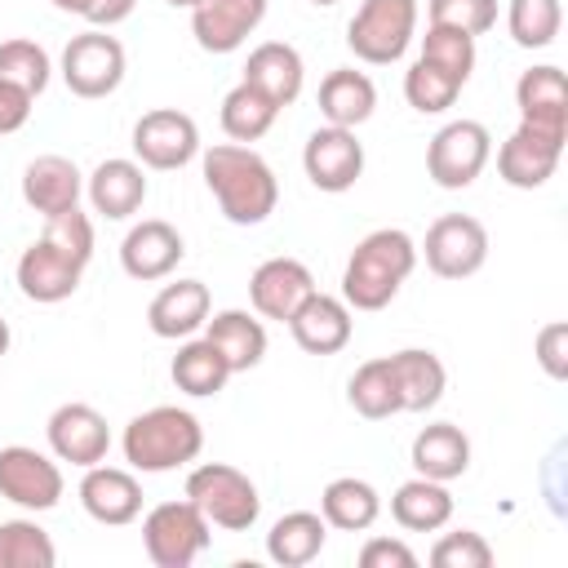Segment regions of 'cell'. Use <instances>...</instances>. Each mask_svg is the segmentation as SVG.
Segmentation results:
<instances>
[{
    "label": "cell",
    "instance_id": "6da1fadb",
    "mask_svg": "<svg viewBox=\"0 0 568 568\" xmlns=\"http://www.w3.org/2000/svg\"><path fill=\"white\" fill-rule=\"evenodd\" d=\"M89 262H93V222L75 204L67 213L44 217V235L22 248L13 275H18L22 297H31L40 306H53V302H67L80 288Z\"/></svg>",
    "mask_w": 568,
    "mask_h": 568
},
{
    "label": "cell",
    "instance_id": "7a4b0ae2",
    "mask_svg": "<svg viewBox=\"0 0 568 568\" xmlns=\"http://www.w3.org/2000/svg\"><path fill=\"white\" fill-rule=\"evenodd\" d=\"M204 186L213 191L217 209L226 222L235 226H257L275 213L280 204V182L271 173V164L244 146V142H217L204 151Z\"/></svg>",
    "mask_w": 568,
    "mask_h": 568
},
{
    "label": "cell",
    "instance_id": "3957f363",
    "mask_svg": "<svg viewBox=\"0 0 568 568\" xmlns=\"http://www.w3.org/2000/svg\"><path fill=\"white\" fill-rule=\"evenodd\" d=\"M417 266V244L408 231L399 226H377L368 231L342 271V302L351 311H382L395 302V293L404 288V280Z\"/></svg>",
    "mask_w": 568,
    "mask_h": 568
},
{
    "label": "cell",
    "instance_id": "277c9868",
    "mask_svg": "<svg viewBox=\"0 0 568 568\" xmlns=\"http://www.w3.org/2000/svg\"><path fill=\"white\" fill-rule=\"evenodd\" d=\"M120 448H124V462L142 475H164V470H178L186 462L200 457L204 448V426L195 413L178 408V404H155L146 413H138L124 435H120Z\"/></svg>",
    "mask_w": 568,
    "mask_h": 568
},
{
    "label": "cell",
    "instance_id": "5b68a950",
    "mask_svg": "<svg viewBox=\"0 0 568 568\" xmlns=\"http://www.w3.org/2000/svg\"><path fill=\"white\" fill-rule=\"evenodd\" d=\"M186 497L200 506V515L213 528H226V532H248L262 515L257 484L226 462H200L186 475Z\"/></svg>",
    "mask_w": 568,
    "mask_h": 568
},
{
    "label": "cell",
    "instance_id": "8992f818",
    "mask_svg": "<svg viewBox=\"0 0 568 568\" xmlns=\"http://www.w3.org/2000/svg\"><path fill=\"white\" fill-rule=\"evenodd\" d=\"M417 31V0H359L355 18L346 22V49L359 62L390 67L408 53Z\"/></svg>",
    "mask_w": 568,
    "mask_h": 568
},
{
    "label": "cell",
    "instance_id": "52a82bcc",
    "mask_svg": "<svg viewBox=\"0 0 568 568\" xmlns=\"http://www.w3.org/2000/svg\"><path fill=\"white\" fill-rule=\"evenodd\" d=\"M213 524L200 515V506L191 497L182 501H160L146 510L142 519V546H146V559L155 568H191L204 550H209V532Z\"/></svg>",
    "mask_w": 568,
    "mask_h": 568
},
{
    "label": "cell",
    "instance_id": "ba28073f",
    "mask_svg": "<svg viewBox=\"0 0 568 568\" xmlns=\"http://www.w3.org/2000/svg\"><path fill=\"white\" fill-rule=\"evenodd\" d=\"M493 155V133L479 120H453L444 124L426 146V173L444 191H466Z\"/></svg>",
    "mask_w": 568,
    "mask_h": 568
},
{
    "label": "cell",
    "instance_id": "9c48e42d",
    "mask_svg": "<svg viewBox=\"0 0 568 568\" xmlns=\"http://www.w3.org/2000/svg\"><path fill=\"white\" fill-rule=\"evenodd\" d=\"M62 80L75 98H106L124 80V44L102 27L71 36L62 49Z\"/></svg>",
    "mask_w": 568,
    "mask_h": 568
},
{
    "label": "cell",
    "instance_id": "30bf717a",
    "mask_svg": "<svg viewBox=\"0 0 568 568\" xmlns=\"http://www.w3.org/2000/svg\"><path fill=\"white\" fill-rule=\"evenodd\" d=\"M422 253L439 280H466L488 262V231L470 213H444L430 222Z\"/></svg>",
    "mask_w": 568,
    "mask_h": 568
},
{
    "label": "cell",
    "instance_id": "8fae6325",
    "mask_svg": "<svg viewBox=\"0 0 568 568\" xmlns=\"http://www.w3.org/2000/svg\"><path fill=\"white\" fill-rule=\"evenodd\" d=\"M133 155L142 169H182L200 155V129L178 106H155L133 124Z\"/></svg>",
    "mask_w": 568,
    "mask_h": 568
},
{
    "label": "cell",
    "instance_id": "7c38bea8",
    "mask_svg": "<svg viewBox=\"0 0 568 568\" xmlns=\"http://www.w3.org/2000/svg\"><path fill=\"white\" fill-rule=\"evenodd\" d=\"M564 142L568 133H550V129H537V124H524L497 146V173L506 186L515 191H537L555 178L559 169V155H564Z\"/></svg>",
    "mask_w": 568,
    "mask_h": 568
},
{
    "label": "cell",
    "instance_id": "4fadbf2b",
    "mask_svg": "<svg viewBox=\"0 0 568 568\" xmlns=\"http://www.w3.org/2000/svg\"><path fill=\"white\" fill-rule=\"evenodd\" d=\"M0 497L22 510H53L62 501V470L53 457L27 444L0 448Z\"/></svg>",
    "mask_w": 568,
    "mask_h": 568
},
{
    "label": "cell",
    "instance_id": "5bb4252c",
    "mask_svg": "<svg viewBox=\"0 0 568 568\" xmlns=\"http://www.w3.org/2000/svg\"><path fill=\"white\" fill-rule=\"evenodd\" d=\"M302 169L311 178L315 191H328V195H342L359 182L364 173V142L355 138V129H337V124H324L306 138L302 146Z\"/></svg>",
    "mask_w": 568,
    "mask_h": 568
},
{
    "label": "cell",
    "instance_id": "9a60e30c",
    "mask_svg": "<svg viewBox=\"0 0 568 568\" xmlns=\"http://www.w3.org/2000/svg\"><path fill=\"white\" fill-rule=\"evenodd\" d=\"M49 448L58 462H71L80 470L106 462V448H111V426L106 417L93 408V404H58L49 413Z\"/></svg>",
    "mask_w": 568,
    "mask_h": 568
},
{
    "label": "cell",
    "instance_id": "2e32d148",
    "mask_svg": "<svg viewBox=\"0 0 568 568\" xmlns=\"http://www.w3.org/2000/svg\"><path fill=\"white\" fill-rule=\"evenodd\" d=\"M315 293V275L306 262L297 257H266L253 275H248V302L262 320H280L288 324V315Z\"/></svg>",
    "mask_w": 568,
    "mask_h": 568
},
{
    "label": "cell",
    "instance_id": "e0dca14e",
    "mask_svg": "<svg viewBox=\"0 0 568 568\" xmlns=\"http://www.w3.org/2000/svg\"><path fill=\"white\" fill-rule=\"evenodd\" d=\"M186 257V244L178 235V226H169L164 217H146L138 226H129V235L120 240V266L129 280H164L178 271V262Z\"/></svg>",
    "mask_w": 568,
    "mask_h": 568
},
{
    "label": "cell",
    "instance_id": "ac0fdd59",
    "mask_svg": "<svg viewBox=\"0 0 568 568\" xmlns=\"http://www.w3.org/2000/svg\"><path fill=\"white\" fill-rule=\"evenodd\" d=\"M266 18V0H200L191 9V36L204 53H235Z\"/></svg>",
    "mask_w": 568,
    "mask_h": 568
},
{
    "label": "cell",
    "instance_id": "d6986e66",
    "mask_svg": "<svg viewBox=\"0 0 568 568\" xmlns=\"http://www.w3.org/2000/svg\"><path fill=\"white\" fill-rule=\"evenodd\" d=\"M80 506H84L89 519H98L106 528H124L142 515V484L133 479V470L98 462L80 479Z\"/></svg>",
    "mask_w": 568,
    "mask_h": 568
},
{
    "label": "cell",
    "instance_id": "ffe728a7",
    "mask_svg": "<svg viewBox=\"0 0 568 568\" xmlns=\"http://www.w3.org/2000/svg\"><path fill=\"white\" fill-rule=\"evenodd\" d=\"M288 333H293V342H297L306 355H337V351L351 342V333H355L351 306H346L342 297L315 288V293L288 315Z\"/></svg>",
    "mask_w": 568,
    "mask_h": 568
},
{
    "label": "cell",
    "instance_id": "44dd1931",
    "mask_svg": "<svg viewBox=\"0 0 568 568\" xmlns=\"http://www.w3.org/2000/svg\"><path fill=\"white\" fill-rule=\"evenodd\" d=\"M84 191H89L93 213H102L106 222H124V217H133V213L142 209V200H146V173H142L138 160L111 155V160H102V164L89 173Z\"/></svg>",
    "mask_w": 568,
    "mask_h": 568
},
{
    "label": "cell",
    "instance_id": "7402d4cb",
    "mask_svg": "<svg viewBox=\"0 0 568 568\" xmlns=\"http://www.w3.org/2000/svg\"><path fill=\"white\" fill-rule=\"evenodd\" d=\"M209 311H213L209 284H204V280H178V284H164V288L151 297L146 324H151L155 337L178 342V337H191L195 328H204Z\"/></svg>",
    "mask_w": 568,
    "mask_h": 568
},
{
    "label": "cell",
    "instance_id": "603a6c76",
    "mask_svg": "<svg viewBox=\"0 0 568 568\" xmlns=\"http://www.w3.org/2000/svg\"><path fill=\"white\" fill-rule=\"evenodd\" d=\"M80 191H84V173L67 155H36L22 169V200L40 217H53V213L75 209L80 204Z\"/></svg>",
    "mask_w": 568,
    "mask_h": 568
},
{
    "label": "cell",
    "instance_id": "cb8c5ba5",
    "mask_svg": "<svg viewBox=\"0 0 568 568\" xmlns=\"http://www.w3.org/2000/svg\"><path fill=\"white\" fill-rule=\"evenodd\" d=\"M390 359V377H395V390H399V413H426L444 399V386H448V368L435 351H422V346H404Z\"/></svg>",
    "mask_w": 568,
    "mask_h": 568
},
{
    "label": "cell",
    "instance_id": "d4e9b609",
    "mask_svg": "<svg viewBox=\"0 0 568 568\" xmlns=\"http://www.w3.org/2000/svg\"><path fill=\"white\" fill-rule=\"evenodd\" d=\"M515 106L524 124L568 133V80L559 67H528L515 80Z\"/></svg>",
    "mask_w": 568,
    "mask_h": 568
},
{
    "label": "cell",
    "instance_id": "484cf974",
    "mask_svg": "<svg viewBox=\"0 0 568 568\" xmlns=\"http://www.w3.org/2000/svg\"><path fill=\"white\" fill-rule=\"evenodd\" d=\"M244 80H248L253 89H262L275 106H288V102H297V93H302V84H306V62H302V53H297L293 44L266 40V44H257V49L248 53Z\"/></svg>",
    "mask_w": 568,
    "mask_h": 568
},
{
    "label": "cell",
    "instance_id": "4316f807",
    "mask_svg": "<svg viewBox=\"0 0 568 568\" xmlns=\"http://www.w3.org/2000/svg\"><path fill=\"white\" fill-rule=\"evenodd\" d=\"M408 457H413L417 475L448 484V479H462L470 470V439L453 422H430V426H422L413 435V453Z\"/></svg>",
    "mask_w": 568,
    "mask_h": 568
},
{
    "label": "cell",
    "instance_id": "83f0119b",
    "mask_svg": "<svg viewBox=\"0 0 568 568\" xmlns=\"http://www.w3.org/2000/svg\"><path fill=\"white\" fill-rule=\"evenodd\" d=\"M204 337L222 351V359L231 364V373H248L262 364L266 355V324L248 311H217L204 320Z\"/></svg>",
    "mask_w": 568,
    "mask_h": 568
},
{
    "label": "cell",
    "instance_id": "f1b7e54d",
    "mask_svg": "<svg viewBox=\"0 0 568 568\" xmlns=\"http://www.w3.org/2000/svg\"><path fill=\"white\" fill-rule=\"evenodd\" d=\"M377 106V84L355 71V67H337L320 80V115L337 129H359Z\"/></svg>",
    "mask_w": 568,
    "mask_h": 568
},
{
    "label": "cell",
    "instance_id": "f546056e",
    "mask_svg": "<svg viewBox=\"0 0 568 568\" xmlns=\"http://www.w3.org/2000/svg\"><path fill=\"white\" fill-rule=\"evenodd\" d=\"M390 515L399 528L408 532H439L448 519H453V493L448 484L439 479H426V475H413L395 488L390 497Z\"/></svg>",
    "mask_w": 568,
    "mask_h": 568
},
{
    "label": "cell",
    "instance_id": "4dcf8cb0",
    "mask_svg": "<svg viewBox=\"0 0 568 568\" xmlns=\"http://www.w3.org/2000/svg\"><path fill=\"white\" fill-rule=\"evenodd\" d=\"M169 377H173V386L182 395L209 399L231 382V364L222 359V351L209 337H182V346H178V355L169 364Z\"/></svg>",
    "mask_w": 568,
    "mask_h": 568
},
{
    "label": "cell",
    "instance_id": "1f68e13d",
    "mask_svg": "<svg viewBox=\"0 0 568 568\" xmlns=\"http://www.w3.org/2000/svg\"><path fill=\"white\" fill-rule=\"evenodd\" d=\"M324 541H328L324 515H315V510H288V515H280V519L271 524V532H266V555H271L280 568H306L311 559H320Z\"/></svg>",
    "mask_w": 568,
    "mask_h": 568
},
{
    "label": "cell",
    "instance_id": "d6a6232c",
    "mask_svg": "<svg viewBox=\"0 0 568 568\" xmlns=\"http://www.w3.org/2000/svg\"><path fill=\"white\" fill-rule=\"evenodd\" d=\"M320 515H324V524L337 528V532H364V528L377 524L382 497H377V488H373L368 479L342 475V479H333V484L320 493Z\"/></svg>",
    "mask_w": 568,
    "mask_h": 568
},
{
    "label": "cell",
    "instance_id": "836d02e7",
    "mask_svg": "<svg viewBox=\"0 0 568 568\" xmlns=\"http://www.w3.org/2000/svg\"><path fill=\"white\" fill-rule=\"evenodd\" d=\"M275 115H280V106L262 93V89H253L248 80H240L226 98H222V133L231 138V142H257V138H266L271 133V124H275Z\"/></svg>",
    "mask_w": 568,
    "mask_h": 568
},
{
    "label": "cell",
    "instance_id": "e575fe53",
    "mask_svg": "<svg viewBox=\"0 0 568 568\" xmlns=\"http://www.w3.org/2000/svg\"><path fill=\"white\" fill-rule=\"evenodd\" d=\"M346 399L359 417L368 422H382V417H395L399 413V390H395V377H390V359L377 355V359H364L351 382H346Z\"/></svg>",
    "mask_w": 568,
    "mask_h": 568
},
{
    "label": "cell",
    "instance_id": "d590c367",
    "mask_svg": "<svg viewBox=\"0 0 568 568\" xmlns=\"http://www.w3.org/2000/svg\"><path fill=\"white\" fill-rule=\"evenodd\" d=\"M462 89H466L462 75H453V71H444V67H435V62H426V58H417V62L404 71V98H408V106L422 111V115L448 111Z\"/></svg>",
    "mask_w": 568,
    "mask_h": 568
},
{
    "label": "cell",
    "instance_id": "8d00e7d4",
    "mask_svg": "<svg viewBox=\"0 0 568 568\" xmlns=\"http://www.w3.org/2000/svg\"><path fill=\"white\" fill-rule=\"evenodd\" d=\"M58 546L36 519H4L0 524V568H53Z\"/></svg>",
    "mask_w": 568,
    "mask_h": 568
},
{
    "label": "cell",
    "instance_id": "74e56055",
    "mask_svg": "<svg viewBox=\"0 0 568 568\" xmlns=\"http://www.w3.org/2000/svg\"><path fill=\"white\" fill-rule=\"evenodd\" d=\"M506 27L519 49H546V44H555V36L564 27V9H559V0H510Z\"/></svg>",
    "mask_w": 568,
    "mask_h": 568
},
{
    "label": "cell",
    "instance_id": "f35d334b",
    "mask_svg": "<svg viewBox=\"0 0 568 568\" xmlns=\"http://www.w3.org/2000/svg\"><path fill=\"white\" fill-rule=\"evenodd\" d=\"M49 75H53V62H49V53L36 40L18 36V40L0 44V80H9L18 89H27L31 98H40L49 89Z\"/></svg>",
    "mask_w": 568,
    "mask_h": 568
},
{
    "label": "cell",
    "instance_id": "ab89813d",
    "mask_svg": "<svg viewBox=\"0 0 568 568\" xmlns=\"http://www.w3.org/2000/svg\"><path fill=\"white\" fill-rule=\"evenodd\" d=\"M422 58L435 62V67H444V71H453V75H462V80H470V71H475V36H466V31H457V27H435V22H426Z\"/></svg>",
    "mask_w": 568,
    "mask_h": 568
},
{
    "label": "cell",
    "instance_id": "60d3db41",
    "mask_svg": "<svg viewBox=\"0 0 568 568\" xmlns=\"http://www.w3.org/2000/svg\"><path fill=\"white\" fill-rule=\"evenodd\" d=\"M426 18L435 27H457L466 36H484L497 27V0H430Z\"/></svg>",
    "mask_w": 568,
    "mask_h": 568
},
{
    "label": "cell",
    "instance_id": "b9f144b4",
    "mask_svg": "<svg viewBox=\"0 0 568 568\" xmlns=\"http://www.w3.org/2000/svg\"><path fill=\"white\" fill-rule=\"evenodd\" d=\"M430 564L435 568H488L493 564V546L475 528H457V532H444L430 546Z\"/></svg>",
    "mask_w": 568,
    "mask_h": 568
},
{
    "label": "cell",
    "instance_id": "7bdbcfd3",
    "mask_svg": "<svg viewBox=\"0 0 568 568\" xmlns=\"http://www.w3.org/2000/svg\"><path fill=\"white\" fill-rule=\"evenodd\" d=\"M537 364H541L546 377H555V382L568 377V324H564V320H550V324L537 333Z\"/></svg>",
    "mask_w": 568,
    "mask_h": 568
},
{
    "label": "cell",
    "instance_id": "ee69618b",
    "mask_svg": "<svg viewBox=\"0 0 568 568\" xmlns=\"http://www.w3.org/2000/svg\"><path fill=\"white\" fill-rule=\"evenodd\" d=\"M417 555L399 537H368L359 550V568H413Z\"/></svg>",
    "mask_w": 568,
    "mask_h": 568
},
{
    "label": "cell",
    "instance_id": "f6af8a7d",
    "mask_svg": "<svg viewBox=\"0 0 568 568\" xmlns=\"http://www.w3.org/2000/svg\"><path fill=\"white\" fill-rule=\"evenodd\" d=\"M31 102H36V98H31L27 89L0 80V138H4V133H18V129L31 120Z\"/></svg>",
    "mask_w": 568,
    "mask_h": 568
},
{
    "label": "cell",
    "instance_id": "bcb514c9",
    "mask_svg": "<svg viewBox=\"0 0 568 568\" xmlns=\"http://www.w3.org/2000/svg\"><path fill=\"white\" fill-rule=\"evenodd\" d=\"M133 4L138 0H93V9H89V27H102V31H111L115 22H124L129 13H133Z\"/></svg>",
    "mask_w": 568,
    "mask_h": 568
},
{
    "label": "cell",
    "instance_id": "7dc6e473",
    "mask_svg": "<svg viewBox=\"0 0 568 568\" xmlns=\"http://www.w3.org/2000/svg\"><path fill=\"white\" fill-rule=\"evenodd\" d=\"M53 9H62V13H75V18H89L93 0H53Z\"/></svg>",
    "mask_w": 568,
    "mask_h": 568
},
{
    "label": "cell",
    "instance_id": "c3c4849f",
    "mask_svg": "<svg viewBox=\"0 0 568 568\" xmlns=\"http://www.w3.org/2000/svg\"><path fill=\"white\" fill-rule=\"evenodd\" d=\"M4 351H9V320L0 315V355H4Z\"/></svg>",
    "mask_w": 568,
    "mask_h": 568
},
{
    "label": "cell",
    "instance_id": "681fc988",
    "mask_svg": "<svg viewBox=\"0 0 568 568\" xmlns=\"http://www.w3.org/2000/svg\"><path fill=\"white\" fill-rule=\"evenodd\" d=\"M164 4H173V9H195L200 0H164Z\"/></svg>",
    "mask_w": 568,
    "mask_h": 568
},
{
    "label": "cell",
    "instance_id": "f907efd6",
    "mask_svg": "<svg viewBox=\"0 0 568 568\" xmlns=\"http://www.w3.org/2000/svg\"><path fill=\"white\" fill-rule=\"evenodd\" d=\"M311 4H337V0H311Z\"/></svg>",
    "mask_w": 568,
    "mask_h": 568
}]
</instances>
